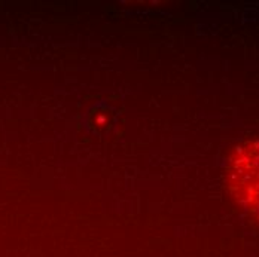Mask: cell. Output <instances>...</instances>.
I'll return each mask as SVG.
<instances>
[{
    "label": "cell",
    "mask_w": 259,
    "mask_h": 257,
    "mask_svg": "<svg viewBox=\"0 0 259 257\" xmlns=\"http://www.w3.org/2000/svg\"><path fill=\"white\" fill-rule=\"evenodd\" d=\"M227 176L234 199L259 220V140L244 141L234 149Z\"/></svg>",
    "instance_id": "6da1fadb"
}]
</instances>
